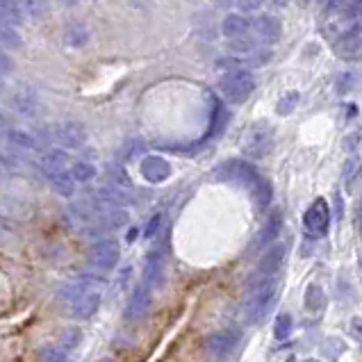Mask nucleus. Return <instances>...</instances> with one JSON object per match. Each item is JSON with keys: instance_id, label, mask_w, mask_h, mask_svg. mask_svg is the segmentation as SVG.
I'll list each match as a JSON object with an SVG mask.
<instances>
[{"instance_id": "obj_39", "label": "nucleus", "mask_w": 362, "mask_h": 362, "mask_svg": "<svg viewBox=\"0 0 362 362\" xmlns=\"http://www.w3.org/2000/svg\"><path fill=\"white\" fill-rule=\"evenodd\" d=\"M3 89H5V82H3V76H0V94H3Z\"/></svg>"}, {"instance_id": "obj_8", "label": "nucleus", "mask_w": 362, "mask_h": 362, "mask_svg": "<svg viewBox=\"0 0 362 362\" xmlns=\"http://www.w3.org/2000/svg\"><path fill=\"white\" fill-rule=\"evenodd\" d=\"M237 344H240V335H237L235 330H216V333L205 337V342H203L208 354L219 356V358L230 356L237 349Z\"/></svg>"}, {"instance_id": "obj_11", "label": "nucleus", "mask_w": 362, "mask_h": 362, "mask_svg": "<svg viewBox=\"0 0 362 362\" xmlns=\"http://www.w3.org/2000/svg\"><path fill=\"white\" fill-rule=\"evenodd\" d=\"M144 283L151 289H158L164 283V251L162 248H153L144 262Z\"/></svg>"}, {"instance_id": "obj_1", "label": "nucleus", "mask_w": 362, "mask_h": 362, "mask_svg": "<svg viewBox=\"0 0 362 362\" xmlns=\"http://www.w3.org/2000/svg\"><path fill=\"white\" fill-rule=\"evenodd\" d=\"M248 301H246V322L257 324L272 313L278 301V283L274 278H264L255 274L246 285Z\"/></svg>"}, {"instance_id": "obj_23", "label": "nucleus", "mask_w": 362, "mask_h": 362, "mask_svg": "<svg viewBox=\"0 0 362 362\" xmlns=\"http://www.w3.org/2000/svg\"><path fill=\"white\" fill-rule=\"evenodd\" d=\"M253 196H255V203H257V208L260 210H267L269 208V203H272L274 199V192H272V185H269V180H260L253 187Z\"/></svg>"}, {"instance_id": "obj_21", "label": "nucleus", "mask_w": 362, "mask_h": 362, "mask_svg": "<svg viewBox=\"0 0 362 362\" xmlns=\"http://www.w3.org/2000/svg\"><path fill=\"white\" fill-rule=\"evenodd\" d=\"M0 46L7 48H18L21 46V35L16 33V25L0 16Z\"/></svg>"}, {"instance_id": "obj_14", "label": "nucleus", "mask_w": 362, "mask_h": 362, "mask_svg": "<svg viewBox=\"0 0 362 362\" xmlns=\"http://www.w3.org/2000/svg\"><path fill=\"white\" fill-rule=\"evenodd\" d=\"M272 144H274V134L262 123V126H255L251 130V134H248L246 153L251 155V158H264V155L272 151Z\"/></svg>"}, {"instance_id": "obj_37", "label": "nucleus", "mask_w": 362, "mask_h": 362, "mask_svg": "<svg viewBox=\"0 0 362 362\" xmlns=\"http://www.w3.org/2000/svg\"><path fill=\"white\" fill-rule=\"evenodd\" d=\"M272 3H276L278 7H285V5L289 3V0H272Z\"/></svg>"}, {"instance_id": "obj_3", "label": "nucleus", "mask_w": 362, "mask_h": 362, "mask_svg": "<svg viewBox=\"0 0 362 362\" xmlns=\"http://www.w3.org/2000/svg\"><path fill=\"white\" fill-rule=\"evenodd\" d=\"M216 178L233 182V185H242V187H248L251 192L255 185L262 180L253 164L244 160H228L226 164H221L219 171H216Z\"/></svg>"}, {"instance_id": "obj_6", "label": "nucleus", "mask_w": 362, "mask_h": 362, "mask_svg": "<svg viewBox=\"0 0 362 362\" xmlns=\"http://www.w3.org/2000/svg\"><path fill=\"white\" fill-rule=\"evenodd\" d=\"M328 223H330V212H328V203L324 199H315V203L310 205L303 214V226L308 233H313L317 237H324L328 233Z\"/></svg>"}, {"instance_id": "obj_10", "label": "nucleus", "mask_w": 362, "mask_h": 362, "mask_svg": "<svg viewBox=\"0 0 362 362\" xmlns=\"http://www.w3.org/2000/svg\"><path fill=\"white\" fill-rule=\"evenodd\" d=\"M151 294H153V289L144 281L134 285L132 294L128 298V305H126V319H128V322H137V319H141L144 315L148 313Z\"/></svg>"}, {"instance_id": "obj_2", "label": "nucleus", "mask_w": 362, "mask_h": 362, "mask_svg": "<svg viewBox=\"0 0 362 362\" xmlns=\"http://www.w3.org/2000/svg\"><path fill=\"white\" fill-rule=\"evenodd\" d=\"M219 89L228 103H244L248 96L253 94L255 80L246 69H230L221 76Z\"/></svg>"}, {"instance_id": "obj_24", "label": "nucleus", "mask_w": 362, "mask_h": 362, "mask_svg": "<svg viewBox=\"0 0 362 362\" xmlns=\"http://www.w3.org/2000/svg\"><path fill=\"white\" fill-rule=\"evenodd\" d=\"M71 175H74L76 182H89L96 178V167L89 162H76L74 167H71Z\"/></svg>"}, {"instance_id": "obj_40", "label": "nucleus", "mask_w": 362, "mask_h": 362, "mask_svg": "<svg viewBox=\"0 0 362 362\" xmlns=\"http://www.w3.org/2000/svg\"><path fill=\"white\" fill-rule=\"evenodd\" d=\"M305 362H317V360H305Z\"/></svg>"}, {"instance_id": "obj_18", "label": "nucleus", "mask_w": 362, "mask_h": 362, "mask_svg": "<svg viewBox=\"0 0 362 362\" xmlns=\"http://www.w3.org/2000/svg\"><path fill=\"white\" fill-rule=\"evenodd\" d=\"M221 33H223V37H228V41L237 39V37H244L251 33V21H248L244 14H228L221 23Z\"/></svg>"}, {"instance_id": "obj_29", "label": "nucleus", "mask_w": 362, "mask_h": 362, "mask_svg": "<svg viewBox=\"0 0 362 362\" xmlns=\"http://www.w3.org/2000/svg\"><path fill=\"white\" fill-rule=\"evenodd\" d=\"M289 333H292V317H289V315L276 317V324H274V335H276V339H287Z\"/></svg>"}, {"instance_id": "obj_32", "label": "nucleus", "mask_w": 362, "mask_h": 362, "mask_svg": "<svg viewBox=\"0 0 362 362\" xmlns=\"http://www.w3.org/2000/svg\"><path fill=\"white\" fill-rule=\"evenodd\" d=\"M16 3L23 7L28 16H39L41 9H44V0H16Z\"/></svg>"}, {"instance_id": "obj_9", "label": "nucleus", "mask_w": 362, "mask_h": 362, "mask_svg": "<svg viewBox=\"0 0 362 362\" xmlns=\"http://www.w3.org/2000/svg\"><path fill=\"white\" fill-rule=\"evenodd\" d=\"M98 308H100V292L94 285H89L85 292L69 305V315L76 319H91L98 313Z\"/></svg>"}, {"instance_id": "obj_27", "label": "nucleus", "mask_w": 362, "mask_h": 362, "mask_svg": "<svg viewBox=\"0 0 362 362\" xmlns=\"http://www.w3.org/2000/svg\"><path fill=\"white\" fill-rule=\"evenodd\" d=\"M80 342H82V330L80 328H66L64 333H62V337H59V346L64 351L76 349Z\"/></svg>"}, {"instance_id": "obj_41", "label": "nucleus", "mask_w": 362, "mask_h": 362, "mask_svg": "<svg viewBox=\"0 0 362 362\" xmlns=\"http://www.w3.org/2000/svg\"><path fill=\"white\" fill-rule=\"evenodd\" d=\"M100 362H110V360H100Z\"/></svg>"}, {"instance_id": "obj_17", "label": "nucleus", "mask_w": 362, "mask_h": 362, "mask_svg": "<svg viewBox=\"0 0 362 362\" xmlns=\"http://www.w3.org/2000/svg\"><path fill=\"white\" fill-rule=\"evenodd\" d=\"M251 33L255 35L257 41H262V44H272L278 37H281V23L274 18V16H257L255 21H251Z\"/></svg>"}, {"instance_id": "obj_16", "label": "nucleus", "mask_w": 362, "mask_h": 362, "mask_svg": "<svg viewBox=\"0 0 362 362\" xmlns=\"http://www.w3.org/2000/svg\"><path fill=\"white\" fill-rule=\"evenodd\" d=\"M281 228H283V212L278 210L269 216L267 223L262 226V230L255 235V240L251 244V251H260V248H264L267 244H272L276 237L281 235Z\"/></svg>"}, {"instance_id": "obj_34", "label": "nucleus", "mask_w": 362, "mask_h": 362, "mask_svg": "<svg viewBox=\"0 0 362 362\" xmlns=\"http://www.w3.org/2000/svg\"><path fill=\"white\" fill-rule=\"evenodd\" d=\"M14 71V62H12V57H9L3 48H0V76H7V74H12Z\"/></svg>"}, {"instance_id": "obj_22", "label": "nucleus", "mask_w": 362, "mask_h": 362, "mask_svg": "<svg viewBox=\"0 0 362 362\" xmlns=\"http://www.w3.org/2000/svg\"><path fill=\"white\" fill-rule=\"evenodd\" d=\"M326 303V296H324V289L319 285H310L305 289V308L310 313H319Z\"/></svg>"}, {"instance_id": "obj_5", "label": "nucleus", "mask_w": 362, "mask_h": 362, "mask_svg": "<svg viewBox=\"0 0 362 362\" xmlns=\"http://www.w3.org/2000/svg\"><path fill=\"white\" fill-rule=\"evenodd\" d=\"M50 137L66 148H80L87 141V130L78 121H62L50 128Z\"/></svg>"}, {"instance_id": "obj_15", "label": "nucleus", "mask_w": 362, "mask_h": 362, "mask_svg": "<svg viewBox=\"0 0 362 362\" xmlns=\"http://www.w3.org/2000/svg\"><path fill=\"white\" fill-rule=\"evenodd\" d=\"M139 171L144 175V180H148V182H162V180H167L171 175L169 162L158 158V155H148V158H144Z\"/></svg>"}, {"instance_id": "obj_31", "label": "nucleus", "mask_w": 362, "mask_h": 362, "mask_svg": "<svg viewBox=\"0 0 362 362\" xmlns=\"http://www.w3.org/2000/svg\"><path fill=\"white\" fill-rule=\"evenodd\" d=\"M162 221H164V214L158 212V214H153L148 223H146V228H144V240H153L155 235H158V230L162 228Z\"/></svg>"}, {"instance_id": "obj_38", "label": "nucleus", "mask_w": 362, "mask_h": 362, "mask_svg": "<svg viewBox=\"0 0 362 362\" xmlns=\"http://www.w3.org/2000/svg\"><path fill=\"white\" fill-rule=\"evenodd\" d=\"M134 235H137V230H130L128 233V242H134Z\"/></svg>"}, {"instance_id": "obj_25", "label": "nucleus", "mask_w": 362, "mask_h": 362, "mask_svg": "<svg viewBox=\"0 0 362 362\" xmlns=\"http://www.w3.org/2000/svg\"><path fill=\"white\" fill-rule=\"evenodd\" d=\"M39 360L41 362H66V351L62 346H53L48 344L39 351Z\"/></svg>"}, {"instance_id": "obj_35", "label": "nucleus", "mask_w": 362, "mask_h": 362, "mask_svg": "<svg viewBox=\"0 0 362 362\" xmlns=\"http://www.w3.org/2000/svg\"><path fill=\"white\" fill-rule=\"evenodd\" d=\"M294 105H296V94H287L281 103H278V112H281V115H287Z\"/></svg>"}, {"instance_id": "obj_13", "label": "nucleus", "mask_w": 362, "mask_h": 362, "mask_svg": "<svg viewBox=\"0 0 362 362\" xmlns=\"http://www.w3.org/2000/svg\"><path fill=\"white\" fill-rule=\"evenodd\" d=\"M9 103H12V110L18 112L21 117H35L39 112V100H37L35 89H30L25 85H21L18 89L12 91Z\"/></svg>"}, {"instance_id": "obj_30", "label": "nucleus", "mask_w": 362, "mask_h": 362, "mask_svg": "<svg viewBox=\"0 0 362 362\" xmlns=\"http://www.w3.org/2000/svg\"><path fill=\"white\" fill-rule=\"evenodd\" d=\"M89 39V33L82 25H71L69 28V35H66V41L71 46H82L85 41Z\"/></svg>"}, {"instance_id": "obj_12", "label": "nucleus", "mask_w": 362, "mask_h": 362, "mask_svg": "<svg viewBox=\"0 0 362 362\" xmlns=\"http://www.w3.org/2000/svg\"><path fill=\"white\" fill-rule=\"evenodd\" d=\"M285 253H287V248L285 244H274V246H269L264 255L257 260V272L255 274H260L264 278H274L278 274V269L283 267L285 262Z\"/></svg>"}, {"instance_id": "obj_28", "label": "nucleus", "mask_w": 362, "mask_h": 362, "mask_svg": "<svg viewBox=\"0 0 362 362\" xmlns=\"http://www.w3.org/2000/svg\"><path fill=\"white\" fill-rule=\"evenodd\" d=\"M9 141L21 148H37V139L23 130H9Z\"/></svg>"}, {"instance_id": "obj_4", "label": "nucleus", "mask_w": 362, "mask_h": 362, "mask_svg": "<svg viewBox=\"0 0 362 362\" xmlns=\"http://www.w3.org/2000/svg\"><path fill=\"white\" fill-rule=\"evenodd\" d=\"M87 257L94 267L103 269V272H110V269H115L119 264L121 246L117 240H112V237H100V240H96L89 246Z\"/></svg>"}, {"instance_id": "obj_36", "label": "nucleus", "mask_w": 362, "mask_h": 362, "mask_svg": "<svg viewBox=\"0 0 362 362\" xmlns=\"http://www.w3.org/2000/svg\"><path fill=\"white\" fill-rule=\"evenodd\" d=\"M262 5H264V0H240L242 12H257Z\"/></svg>"}, {"instance_id": "obj_19", "label": "nucleus", "mask_w": 362, "mask_h": 362, "mask_svg": "<svg viewBox=\"0 0 362 362\" xmlns=\"http://www.w3.org/2000/svg\"><path fill=\"white\" fill-rule=\"evenodd\" d=\"M257 44L260 41L255 39V35H244V37H237V39H230L228 41V48L233 50L235 55H240V57H244V55H255V50H257Z\"/></svg>"}, {"instance_id": "obj_33", "label": "nucleus", "mask_w": 362, "mask_h": 362, "mask_svg": "<svg viewBox=\"0 0 362 362\" xmlns=\"http://www.w3.org/2000/svg\"><path fill=\"white\" fill-rule=\"evenodd\" d=\"M349 3H351V0H328V3H326V16L328 18H333V16H337V14H342L344 12V9L349 7Z\"/></svg>"}, {"instance_id": "obj_20", "label": "nucleus", "mask_w": 362, "mask_h": 362, "mask_svg": "<svg viewBox=\"0 0 362 362\" xmlns=\"http://www.w3.org/2000/svg\"><path fill=\"white\" fill-rule=\"evenodd\" d=\"M0 16L9 21L12 25H21L28 14L23 12V7H21L16 0H0Z\"/></svg>"}, {"instance_id": "obj_7", "label": "nucleus", "mask_w": 362, "mask_h": 362, "mask_svg": "<svg viewBox=\"0 0 362 362\" xmlns=\"http://www.w3.org/2000/svg\"><path fill=\"white\" fill-rule=\"evenodd\" d=\"M39 169L41 173L46 175L48 182H53L57 178H62V175L71 173V167H69V155L64 151H46L41 153L39 158Z\"/></svg>"}, {"instance_id": "obj_26", "label": "nucleus", "mask_w": 362, "mask_h": 362, "mask_svg": "<svg viewBox=\"0 0 362 362\" xmlns=\"http://www.w3.org/2000/svg\"><path fill=\"white\" fill-rule=\"evenodd\" d=\"M360 173H362V162H360V158H351L344 164V173H342V180H344L346 187H351V185L356 182V178H358Z\"/></svg>"}]
</instances>
